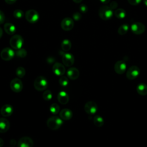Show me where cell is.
I'll return each mask as SVG.
<instances>
[{"label": "cell", "mask_w": 147, "mask_h": 147, "mask_svg": "<svg viewBox=\"0 0 147 147\" xmlns=\"http://www.w3.org/2000/svg\"><path fill=\"white\" fill-rule=\"evenodd\" d=\"M63 123V122L62 119L60 117L56 116L49 117L47 121V125L48 128L53 130H57L59 129L62 126Z\"/></svg>", "instance_id": "obj_1"}, {"label": "cell", "mask_w": 147, "mask_h": 147, "mask_svg": "<svg viewBox=\"0 0 147 147\" xmlns=\"http://www.w3.org/2000/svg\"><path fill=\"white\" fill-rule=\"evenodd\" d=\"M48 86V82L47 79L43 76H39L36 78L34 81V87L39 91L45 90Z\"/></svg>", "instance_id": "obj_2"}, {"label": "cell", "mask_w": 147, "mask_h": 147, "mask_svg": "<svg viewBox=\"0 0 147 147\" xmlns=\"http://www.w3.org/2000/svg\"><path fill=\"white\" fill-rule=\"evenodd\" d=\"M98 14L101 19L103 20H107L112 17L113 12V10L109 6L105 5L100 7L98 11Z\"/></svg>", "instance_id": "obj_3"}, {"label": "cell", "mask_w": 147, "mask_h": 147, "mask_svg": "<svg viewBox=\"0 0 147 147\" xmlns=\"http://www.w3.org/2000/svg\"><path fill=\"white\" fill-rule=\"evenodd\" d=\"M24 44L22 37L19 34H16L12 36L10 39V45L14 49H18L22 48Z\"/></svg>", "instance_id": "obj_4"}, {"label": "cell", "mask_w": 147, "mask_h": 147, "mask_svg": "<svg viewBox=\"0 0 147 147\" xmlns=\"http://www.w3.org/2000/svg\"><path fill=\"white\" fill-rule=\"evenodd\" d=\"M39 14L38 12L33 9H30L25 13V18L28 22L31 24H34L39 20Z\"/></svg>", "instance_id": "obj_5"}, {"label": "cell", "mask_w": 147, "mask_h": 147, "mask_svg": "<svg viewBox=\"0 0 147 147\" xmlns=\"http://www.w3.org/2000/svg\"><path fill=\"white\" fill-rule=\"evenodd\" d=\"M0 56L2 60L5 61H9L15 56V52L10 48H5L1 51Z\"/></svg>", "instance_id": "obj_6"}, {"label": "cell", "mask_w": 147, "mask_h": 147, "mask_svg": "<svg viewBox=\"0 0 147 147\" xmlns=\"http://www.w3.org/2000/svg\"><path fill=\"white\" fill-rule=\"evenodd\" d=\"M140 73V68L136 65H132L129 68L126 72V78L129 80H133L138 76Z\"/></svg>", "instance_id": "obj_7"}, {"label": "cell", "mask_w": 147, "mask_h": 147, "mask_svg": "<svg viewBox=\"0 0 147 147\" xmlns=\"http://www.w3.org/2000/svg\"><path fill=\"white\" fill-rule=\"evenodd\" d=\"M10 87L11 90L15 92H20L23 88L22 81L18 78H14L10 83Z\"/></svg>", "instance_id": "obj_8"}, {"label": "cell", "mask_w": 147, "mask_h": 147, "mask_svg": "<svg viewBox=\"0 0 147 147\" xmlns=\"http://www.w3.org/2000/svg\"><path fill=\"white\" fill-rule=\"evenodd\" d=\"M131 30L135 34H142L145 30V25L140 22H134L131 25Z\"/></svg>", "instance_id": "obj_9"}, {"label": "cell", "mask_w": 147, "mask_h": 147, "mask_svg": "<svg viewBox=\"0 0 147 147\" xmlns=\"http://www.w3.org/2000/svg\"><path fill=\"white\" fill-rule=\"evenodd\" d=\"M84 110L88 114H94L98 110V106L95 102L88 101L84 105Z\"/></svg>", "instance_id": "obj_10"}, {"label": "cell", "mask_w": 147, "mask_h": 147, "mask_svg": "<svg viewBox=\"0 0 147 147\" xmlns=\"http://www.w3.org/2000/svg\"><path fill=\"white\" fill-rule=\"evenodd\" d=\"M74 26L73 20L69 17L64 18L61 22V28L65 31H69L72 29Z\"/></svg>", "instance_id": "obj_11"}, {"label": "cell", "mask_w": 147, "mask_h": 147, "mask_svg": "<svg viewBox=\"0 0 147 147\" xmlns=\"http://www.w3.org/2000/svg\"><path fill=\"white\" fill-rule=\"evenodd\" d=\"M62 61L64 65L67 67H71L74 63L75 58L71 53H64L62 56Z\"/></svg>", "instance_id": "obj_12"}, {"label": "cell", "mask_w": 147, "mask_h": 147, "mask_svg": "<svg viewBox=\"0 0 147 147\" xmlns=\"http://www.w3.org/2000/svg\"><path fill=\"white\" fill-rule=\"evenodd\" d=\"M126 69V64L123 60L117 61L114 64L115 72L119 75L123 74Z\"/></svg>", "instance_id": "obj_13"}, {"label": "cell", "mask_w": 147, "mask_h": 147, "mask_svg": "<svg viewBox=\"0 0 147 147\" xmlns=\"http://www.w3.org/2000/svg\"><path fill=\"white\" fill-rule=\"evenodd\" d=\"M53 72L57 76H63L65 72V67L60 63H55L52 67Z\"/></svg>", "instance_id": "obj_14"}, {"label": "cell", "mask_w": 147, "mask_h": 147, "mask_svg": "<svg viewBox=\"0 0 147 147\" xmlns=\"http://www.w3.org/2000/svg\"><path fill=\"white\" fill-rule=\"evenodd\" d=\"M33 145V141L30 137H24L20 138L18 142V147H32Z\"/></svg>", "instance_id": "obj_15"}, {"label": "cell", "mask_w": 147, "mask_h": 147, "mask_svg": "<svg viewBox=\"0 0 147 147\" xmlns=\"http://www.w3.org/2000/svg\"><path fill=\"white\" fill-rule=\"evenodd\" d=\"M13 106L9 104L3 105L1 109V114L4 117H7L10 116L13 114Z\"/></svg>", "instance_id": "obj_16"}, {"label": "cell", "mask_w": 147, "mask_h": 147, "mask_svg": "<svg viewBox=\"0 0 147 147\" xmlns=\"http://www.w3.org/2000/svg\"><path fill=\"white\" fill-rule=\"evenodd\" d=\"M79 71L75 67H71L67 71V75L68 78L71 80H75L79 76Z\"/></svg>", "instance_id": "obj_17"}, {"label": "cell", "mask_w": 147, "mask_h": 147, "mask_svg": "<svg viewBox=\"0 0 147 147\" xmlns=\"http://www.w3.org/2000/svg\"><path fill=\"white\" fill-rule=\"evenodd\" d=\"M10 127L9 121L5 118H0V133L6 132Z\"/></svg>", "instance_id": "obj_18"}, {"label": "cell", "mask_w": 147, "mask_h": 147, "mask_svg": "<svg viewBox=\"0 0 147 147\" xmlns=\"http://www.w3.org/2000/svg\"><path fill=\"white\" fill-rule=\"evenodd\" d=\"M57 100L62 105L67 104L69 101V96L65 91H60L57 94Z\"/></svg>", "instance_id": "obj_19"}, {"label": "cell", "mask_w": 147, "mask_h": 147, "mask_svg": "<svg viewBox=\"0 0 147 147\" xmlns=\"http://www.w3.org/2000/svg\"><path fill=\"white\" fill-rule=\"evenodd\" d=\"M59 115L62 119L67 121L72 117V112L68 109H64L60 111Z\"/></svg>", "instance_id": "obj_20"}, {"label": "cell", "mask_w": 147, "mask_h": 147, "mask_svg": "<svg viewBox=\"0 0 147 147\" xmlns=\"http://www.w3.org/2000/svg\"><path fill=\"white\" fill-rule=\"evenodd\" d=\"M3 28L5 32L9 35H12L14 34L16 31V28L15 25L11 23H6L4 25Z\"/></svg>", "instance_id": "obj_21"}, {"label": "cell", "mask_w": 147, "mask_h": 147, "mask_svg": "<svg viewBox=\"0 0 147 147\" xmlns=\"http://www.w3.org/2000/svg\"><path fill=\"white\" fill-rule=\"evenodd\" d=\"M136 90L139 95L145 96L147 95V85L145 83H140L137 85Z\"/></svg>", "instance_id": "obj_22"}, {"label": "cell", "mask_w": 147, "mask_h": 147, "mask_svg": "<svg viewBox=\"0 0 147 147\" xmlns=\"http://www.w3.org/2000/svg\"><path fill=\"white\" fill-rule=\"evenodd\" d=\"M71 46H72V44H71V41L68 40V39H65L61 43V49L65 51V52H67L68 51L70 50V49L71 48Z\"/></svg>", "instance_id": "obj_23"}, {"label": "cell", "mask_w": 147, "mask_h": 147, "mask_svg": "<svg viewBox=\"0 0 147 147\" xmlns=\"http://www.w3.org/2000/svg\"><path fill=\"white\" fill-rule=\"evenodd\" d=\"M93 122L97 127H102L104 124V119L100 115H95L93 118Z\"/></svg>", "instance_id": "obj_24"}, {"label": "cell", "mask_w": 147, "mask_h": 147, "mask_svg": "<svg viewBox=\"0 0 147 147\" xmlns=\"http://www.w3.org/2000/svg\"><path fill=\"white\" fill-rule=\"evenodd\" d=\"M114 15L115 16L119 19H123L126 16V11L124 9L122 8L117 9L114 11Z\"/></svg>", "instance_id": "obj_25"}, {"label": "cell", "mask_w": 147, "mask_h": 147, "mask_svg": "<svg viewBox=\"0 0 147 147\" xmlns=\"http://www.w3.org/2000/svg\"><path fill=\"white\" fill-rule=\"evenodd\" d=\"M129 29V26L127 24H123L121 25L118 29V33L120 35H124L128 32Z\"/></svg>", "instance_id": "obj_26"}, {"label": "cell", "mask_w": 147, "mask_h": 147, "mask_svg": "<svg viewBox=\"0 0 147 147\" xmlns=\"http://www.w3.org/2000/svg\"><path fill=\"white\" fill-rule=\"evenodd\" d=\"M59 110H60V107L56 103L52 104L49 107V111L53 114H55V115L57 114L59 112Z\"/></svg>", "instance_id": "obj_27"}, {"label": "cell", "mask_w": 147, "mask_h": 147, "mask_svg": "<svg viewBox=\"0 0 147 147\" xmlns=\"http://www.w3.org/2000/svg\"><path fill=\"white\" fill-rule=\"evenodd\" d=\"M15 55L18 57L24 58V57H25L26 56L27 52L25 49L21 48L20 49H18L16 50V51L15 52Z\"/></svg>", "instance_id": "obj_28"}, {"label": "cell", "mask_w": 147, "mask_h": 147, "mask_svg": "<svg viewBox=\"0 0 147 147\" xmlns=\"http://www.w3.org/2000/svg\"><path fill=\"white\" fill-rule=\"evenodd\" d=\"M25 69L22 67H18L17 68L16 74L20 78H22L25 75Z\"/></svg>", "instance_id": "obj_29"}, {"label": "cell", "mask_w": 147, "mask_h": 147, "mask_svg": "<svg viewBox=\"0 0 147 147\" xmlns=\"http://www.w3.org/2000/svg\"><path fill=\"white\" fill-rule=\"evenodd\" d=\"M13 16L17 19H21L24 16V13L20 9H16L13 11Z\"/></svg>", "instance_id": "obj_30"}, {"label": "cell", "mask_w": 147, "mask_h": 147, "mask_svg": "<svg viewBox=\"0 0 147 147\" xmlns=\"http://www.w3.org/2000/svg\"><path fill=\"white\" fill-rule=\"evenodd\" d=\"M42 98L46 101H49L51 100V99L52 98V94L51 91L49 90H45L43 93Z\"/></svg>", "instance_id": "obj_31"}, {"label": "cell", "mask_w": 147, "mask_h": 147, "mask_svg": "<svg viewBox=\"0 0 147 147\" xmlns=\"http://www.w3.org/2000/svg\"><path fill=\"white\" fill-rule=\"evenodd\" d=\"M59 82V84L63 87H65L68 84V78L67 76H61L60 78Z\"/></svg>", "instance_id": "obj_32"}, {"label": "cell", "mask_w": 147, "mask_h": 147, "mask_svg": "<svg viewBox=\"0 0 147 147\" xmlns=\"http://www.w3.org/2000/svg\"><path fill=\"white\" fill-rule=\"evenodd\" d=\"M79 9L82 13H86L88 10V7L85 4H82L79 6Z\"/></svg>", "instance_id": "obj_33"}, {"label": "cell", "mask_w": 147, "mask_h": 147, "mask_svg": "<svg viewBox=\"0 0 147 147\" xmlns=\"http://www.w3.org/2000/svg\"><path fill=\"white\" fill-rule=\"evenodd\" d=\"M72 17L74 18V20H76V21H78L79 20L81 17H82V15L79 12H76V13H74L72 15Z\"/></svg>", "instance_id": "obj_34"}, {"label": "cell", "mask_w": 147, "mask_h": 147, "mask_svg": "<svg viewBox=\"0 0 147 147\" xmlns=\"http://www.w3.org/2000/svg\"><path fill=\"white\" fill-rule=\"evenodd\" d=\"M112 10H116L118 6V3L116 1H112L109 6Z\"/></svg>", "instance_id": "obj_35"}, {"label": "cell", "mask_w": 147, "mask_h": 147, "mask_svg": "<svg viewBox=\"0 0 147 147\" xmlns=\"http://www.w3.org/2000/svg\"><path fill=\"white\" fill-rule=\"evenodd\" d=\"M129 3L131 5H138L141 2V0H127Z\"/></svg>", "instance_id": "obj_36"}, {"label": "cell", "mask_w": 147, "mask_h": 147, "mask_svg": "<svg viewBox=\"0 0 147 147\" xmlns=\"http://www.w3.org/2000/svg\"><path fill=\"white\" fill-rule=\"evenodd\" d=\"M5 20V16L4 15V13L0 10V25L4 22Z\"/></svg>", "instance_id": "obj_37"}, {"label": "cell", "mask_w": 147, "mask_h": 147, "mask_svg": "<svg viewBox=\"0 0 147 147\" xmlns=\"http://www.w3.org/2000/svg\"><path fill=\"white\" fill-rule=\"evenodd\" d=\"M16 1L17 0H5L6 3L7 4H9V5H11L14 3H15L16 2Z\"/></svg>", "instance_id": "obj_38"}, {"label": "cell", "mask_w": 147, "mask_h": 147, "mask_svg": "<svg viewBox=\"0 0 147 147\" xmlns=\"http://www.w3.org/2000/svg\"><path fill=\"white\" fill-rule=\"evenodd\" d=\"M102 3L106 5V4H107L110 1V0H99Z\"/></svg>", "instance_id": "obj_39"}, {"label": "cell", "mask_w": 147, "mask_h": 147, "mask_svg": "<svg viewBox=\"0 0 147 147\" xmlns=\"http://www.w3.org/2000/svg\"><path fill=\"white\" fill-rule=\"evenodd\" d=\"M3 140L0 138V147H2L3 145Z\"/></svg>", "instance_id": "obj_40"}, {"label": "cell", "mask_w": 147, "mask_h": 147, "mask_svg": "<svg viewBox=\"0 0 147 147\" xmlns=\"http://www.w3.org/2000/svg\"><path fill=\"white\" fill-rule=\"evenodd\" d=\"M10 143L11 145H16V141H15L14 140H11Z\"/></svg>", "instance_id": "obj_41"}, {"label": "cell", "mask_w": 147, "mask_h": 147, "mask_svg": "<svg viewBox=\"0 0 147 147\" xmlns=\"http://www.w3.org/2000/svg\"><path fill=\"white\" fill-rule=\"evenodd\" d=\"M74 2H75V3H80L82 1V0H72Z\"/></svg>", "instance_id": "obj_42"}, {"label": "cell", "mask_w": 147, "mask_h": 147, "mask_svg": "<svg viewBox=\"0 0 147 147\" xmlns=\"http://www.w3.org/2000/svg\"><path fill=\"white\" fill-rule=\"evenodd\" d=\"M2 34H3V31H2V29H1V28H0V38L2 36Z\"/></svg>", "instance_id": "obj_43"}, {"label": "cell", "mask_w": 147, "mask_h": 147, "mask_svg": "<svg viewBox=\"0 0 147 147\" xmlns=\"http://www.w3.org/2000/svg\"><path fill=\"white\" fill-rule=\"evenodd\" d=\"M143 2L144 3V5L147 6V0H143Z\"/></svg>", "instance_id": "obj_44"}, {"label": "cell", "mask_w": 147, "mask_h": 147, "mask_svg": "<svg viewBox=\"0 0 147 147\" xmlns=\"http://www.w3.org/2000/svg\"><path fill=\"white\" fill-rule=\"evenodd\" d=\"M11 147H13V146H11Z\"/></svg>", "instance_id": "obj_45"}]
</instances>
